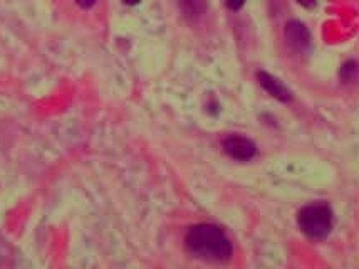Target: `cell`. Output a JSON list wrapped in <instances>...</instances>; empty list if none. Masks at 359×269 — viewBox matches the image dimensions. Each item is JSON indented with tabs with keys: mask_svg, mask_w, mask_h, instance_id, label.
Returning <instances> with one entry per match:
<instances>
[{
	"mask_svg": "<svg viewBox=\"0 0 359 269\" xmlns=\"http://www.w3.org/2000/svg\"><path fill=\"white\" fill-rule=\"evenodd\" d=\"M187 249L195 258L205 261H226L232 256V242L224 230L212 224H198L190 228L185 237Z\"/></svg>",
	"mask_w": 359,
	"mask_h": 269,
	"instance_id": "cell-1",
	"label": "cell"
},
{
	"mask_svg": "<svg viewBox=\"0 0 359 269\" xmlns=\"http://www.w3.org/2000/svg\"><path fill=\"white\" fill-rule=\"evenodd\" d=\"M299 228L311 239H324L332 229V212L326 204H311L299 212Z\"/></svg>",
	"mask_w": 359,
	"mask_h": 269,
	"instance_id": "cell-2",
	"label": "cell"
},
{
	"mask_svg": "<svg viewBox=\"0 0 359 269\" xmlns=\"http://www.w3.org/2000/svg\"><path fill=\"white\" fill-rule=\"evenodd\" d=\"M224 145V150L226 155H230L235 160L241 162H247L250 160L252 157L255 155L257 148H255V143L250 142L249 138L245 136H237V135H230L222 142Z\"/></svg>",
	"mask_w": 359,
	"mask_h": 269,
	"instance_id": "cell-3",
	"label": "cell"
},
{
	"mask_svg": "<svg viewBox=\"0 0 359 269\" xmlns=\"http://www.w3.org/2000/svg\"><path fill=\"white\" fill-rule=\"evenodd\" d=\"M285 41H287L290 48L302 53V51H306L311 44L309 31H307L306 25L299 22V20H290V22L285 25Z\"/></svg>",
	"mask_w": 359,
	"mask_h": 269,
	"instance_id": "cell-4",
	"label": "cell"
},
{
	"mask_svg": "<svg viewBox=\"0 0 359 269\" xmlns=\"http://www.w3.org/2000/svg\"><path fill=\"white\" fill-rule=\"evenodd\" d=\"M257 79L260 83V86H262L266 91L271 95L272 98H276V100L279 101H289L290 98V91L287 88L284 86V84L280 83L279 79H276L273 76L269 74V72H264V71H259L257 72Z\"/></svg>",
	"mask_w": 359,
	"mask_h": 269,
	"instance_id": "cell-5",
	"label": "cell"
},
{
	"mask_svg": "<svg viewBox=\"0 0 359 269\" xmlns=\"http://www.w3.org/2000/svg\"><path fill=\"white\" fill-rule=\"evenodd\" d=\"M180 11L185 14L188 19H198L207 11V2L205 0H177Z\"/></svg>",
	"mask_w": 359,
	"mask_h": 269,
	"instance_id": "cell-6",
	"label": "cell"
},
{
	"mask_svg": "<svg viewBox=\"0 0 359 269\" xmlns=\"http://www.w3.org/2000/svg\"><path fill=\"white\" fill-rule=\"evenodd\" d=\"M358 71V66L356 63H346L343 66V71H341V76H343L344 81H351L354 72Z\"/></svg>",
	"mask_w": 359,
	"mask_h": 269,
	"instance_id": "cell-7",
	"label": "cell"
},
{
	"mask_svg": "<svg viewBox=\"0 0 359 269\" xmlns=\"http://www.w3.org/2000/svg\"><path fill=\"white\" fill-rule=\"evenodd\" d=\"M243 4H245V0H226V6H229V8H232V11L242 8Z\"/></svg>",
	"mask_w": 359,
	"mask_h": 269,
	"instance_id": "cell-8",
	"label": "cell"
},
{
	"mask_svg": "<svg viewBox=\"0 0 359 269\" xmlns=\"http://www.w3.org/2000/svg\"><path fill=\"white\" fill-rule=\"evenodd\" d=\"M76 4H78L81 8H91L94 4H96V0H76Z\"/></svg>",
	"mask_w": 359,
	"mask_h": 269,
	"instance_id": "cell-9",
	"label": "cell"
},
{
	"mask_svg": "<svg viewBox=\"0 0 359 269\" xmlns=\"http://www.w3.org/2000/svg\"><path fill=\"white\" fill-rule=\"evenodd\" d=\"M299 6L306 7V8H314L316 7V0H296Z\"/></svg>",
	"mask_w": 359,
	"mask_h": 269,
	"instance_id": "cell-10",
	"label": "cell"
},
{
	"mask_svg": "<svg viewBox=\"0 0 359 269\" xmlns=\"http://www.w3.org/2000/svg\"><path fill=\"white\" fill-rule=\"evenodd\" d=\"M123 2L128 4V6H136V4H140V0H123Z\"/></svg>",
	"mask_w": 359,
	"mask_h": 269,
	"instance_id": "cell-11",
	"label": "cell"
}]
</instances>
